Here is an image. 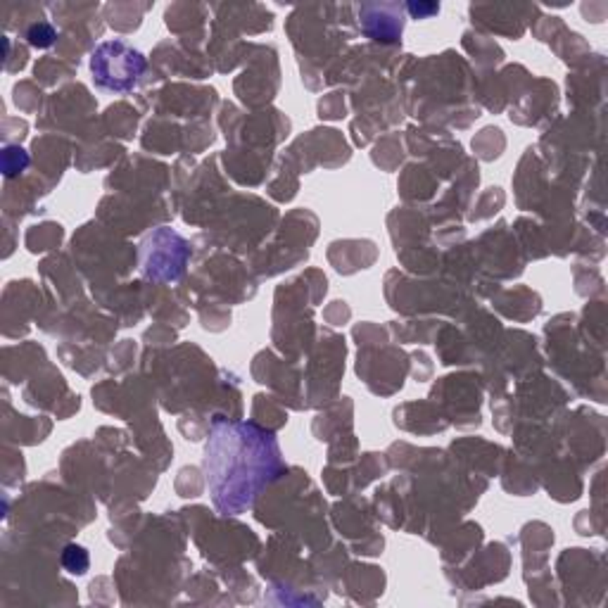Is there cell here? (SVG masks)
<instances>
[{
  "instance_id": "1",
  "label": "cell",
  "mask_w": 608,
  "mask_h": 608,
  "mask_svg": "<svg viewBox=\"0 0 608 608\" xmlns=\"http://www.w3.org/2000/svg\"><path fill=\"white\" fill-rule=\"evenodd\" d=\"M283 471L278 442L255 423L217 418L204 447V473L219 513L238 516Z\"/></svg>"
},
{
  "instance_id": "2",
  "label": "cell",
  "mask_w": 608,
  "mask_h": 608,
  "mask_svg": "<svg viewBox=\"0 0 608 608\" xmlns=\"http://www.w3.org/2000/svg\"><path fill=\"white\" fill-rule=\"evenodd\" d=\"M145 67H148L145 57L124 41L100 43L90 57L95 86L112 93H131L145 74Z\"/></svg>"
},
{
  "instance_id": "3",
  "label": "cell",
  "mask_w": 608,
  "mask_h": 608,
  "mask_svg": "<svg viewBox=\"0 0 608 608\" xmlns=\"http://www.w3.org/2000/svg\"><path fill=\"white\" fill-rule=\"evenodd\" d=\"M62 563L69 568V573L84 575L88 570V553L84 547H67L62 553Z\"/></svg>"
},
{
  "instance_id": "4",
  "label": "cell",
  "mask_w": 608,
  "mask_h": 608,
  "mask_svg": "<svg viewBox=\"0 0 608 608\" xmlns=\"http://www.w3.org/2000/svg\"><path fill=\"white\" fill-rule=\"evenodd\" d=\"M26 39H29L31 46H36V48H48V46H52V43H55L57 34H55V29H52L50 24L41 21V24H34L29 31H26Z\"/></svg>"
},
{
  "instance_id": "5",
  "label": "cell",
  "mask_w": 608,
  "mask_h": 608,
  "mask_svg": "<svg viewBox=\"0 0 608 608\" xmlns=\"http://www.w3.org/2000/svg\"><path fill=\"white\" fill-rule=\"evenodd\" d=\"M409 10H411L416 17H426V14H433L440 10V5H409Z\"/></svg>"
}]
</instances>
